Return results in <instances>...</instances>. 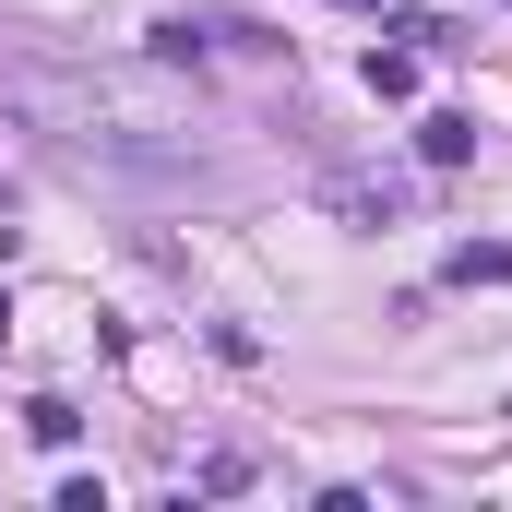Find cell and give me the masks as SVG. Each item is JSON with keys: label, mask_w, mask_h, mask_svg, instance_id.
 Here are the masks:
<instances>
[{"label": "cell", "mask_w": 512, "mask_h": 512, "mask_svg": "<svg viewBox=\"0 0 512 512\" xmlns=\"http://www.w3.org/2000/svg\"><path fill=\"white\" fill-rule=\"evenodd\" d=\"M417 155H429V167H465V155H477V120H465V108H429V120H417Z\"/></svg>", "instance_id": "6da1fadb"}, {"label": "cell", "mask_w": 512, "mask_h": 512, "mask_svg": "<svg viewBox=\"0 0 512 512\" xmlns=\"http://www.w3.org/2000/svg\"><path fill=\"white\" fill-rule=\"evenodd\" d=\"M24 441H36V453H72V441H84V417H72L60 393H36V405H24Z\"/></svg>", "instance_id": "7a4b0ae2"}, {"label": "cell", "mask_w": 512, "mask_h": 512, "mask_svg": "<svg viewBox=\"0 0 512 512\" xmlns=\"http://www.w3.org/2000/svg\"><path fill=\"white\" fill-rule=\"evenodd\" d=\"M453 286H512V239H465L453 251Z\"/></svg>", "instance_id": "3957f363"}, {"label": "cell", "mask_w": 512, "mask_h": 512, "mask_svg": "<svg viewBox=\"0 0 512 512\" xmlns=\"http://www.w3.org/2000/svg\"><path fill=\"white\" fill-rule=\"evenodd\" d=\"M370 96H382V108L417 96V48H370Z\"/></svg>", "instance_id": "277c9868"}, {"label": "cell", "mask_w": 512, "mask_h": 512, "mask_svg": "<svg viewBox=\"0 0 512 512\" xmlns=\"http://www.w3.org/2000/svg\"><path fill=\"white\" fill-rule=\"evenodd\" d=\"M0 346H12V298H0Z\"/></svg>", "instance_id": "5b68a950"}, {"label": "cell", "mask_w": 512, "mask_h": 512, "mask_svg": "<svg viewBox=\"0 0 512 512\" xmlns=\"http://www.w3.org/2000/svg\"><path fill=\"white\" fill-rule=\"evenodd\" d=\"M346 12H370V0H346Z\"/></svg>", "instance_id": "8992f818"}]
</instances>
